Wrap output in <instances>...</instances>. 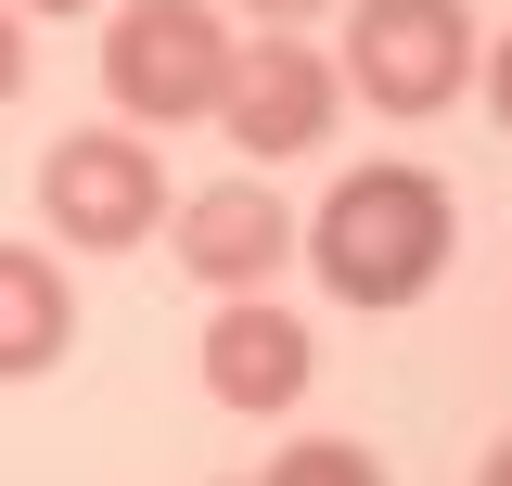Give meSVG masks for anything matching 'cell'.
Returning <instances> with one entry per match:
<instances>
[{"instance_id": "cell-1", "label": "cell", "mask_w": 512, "mask_h": 486, "mask_svg": "<svg viewBox=\"0 0 512 486\" xmlns=\"http://www.w3.org/2000/svg\"><path fill=\"white\" fill-rule=\"evenodd\" d=\"M448 243H461L448 231V180L372 154V167H346V180L320 192V218L295 231V256H308L346 307H423L436 269H448Z\"/></svg>"}, {"instance_id": "cell-2", "label": "cell", "mask_w": 512, "mask_h": 486, "mask_svg": "<svg viewBox=\"0 0 512 486\" xmlns=\"http://www.w3.org/2000/svg\"><path fill=\"white\" fill-rule=\"evenodd\" d=\"M231 13L218 0H103V90L128 128H192L218 116V77H231Z\"/></svg>"}, {"instance_id": "cell-3", "label": "cell", "mask_w": 512, "mask_h": 486, "mask_svg": "<svg viewBox=\"0 0 512 486\" xmlns=\"http://www.w3.org/2000/svg\"><path fill=\"white\" fill-rule=\"evenodd\" d=\"M167 167H154V141H128V128H64L52 154H39V218L52 243L77 256H128V243L167 231Z\"/></svg>"}, {"instance_id": "cell-4", "label": "cell", "mask_w": 512, "mask_h": 486, "mask_svg": "<svg viewBox=\"0 0 512 486\" xmlns=\"http://www.w3.org/2000/svg\"><path fill=\"white\" fill-rule=\"evenodd\" d=\"M474 13L461 0H359V26H346V90L372 103V116H448L461 90H474Z\"/></svg>"}, {"instance_id": "cell-5", "label": "cell", "mask_w": 512, "mask_h": 486, "mask_svg": "<svg viewBox=\"0 0 512 486\" xmlns=\"http://www.w3.org/2000/svg\"><path fill=\"white\" fill-rule=\"evenodd\" d=\"M333 103H346V77H333L308 39H282V26H269V39H244V52H231V77H218V128L244 141L256 167L320 154V141H333Z\"/></svg>"}, {"instance_id": "cell-6", "label": "cell", "mask_w": 512, "mask_h": 486, "mask_svg": "<svg viewBox=\"0 0 512 486\" xmlns=\"http://www.w3.org/2000/svg\"><path fill=\"white\" fill-rule=\"evenodd\" d=\"M167 231H180V269L205 295H269V269L295 256V205L269 180H218L192 205H167Z\"/></svg>"}, {"instance_id": "cell-7", "label": "cell", "mask_w": 512, "mask_h": 486, "mask_svg": "<svg viewBox=\"0 0 512 486\" xmlns=\"http://www.w3.org/2000/svg\"><path fill=\"white\" fill-rule=\"evenodd\" d=\"M308 371H320V346H308V320H295V307L231 295L218 320H205V397H218V410H244V423L295 410V397H308Z\"/></svg>"}, {"instance_id": "cell-8", "label": "cell", "mask_w": 512, "mask_h": 486, "mask_svg": "<svg viewBox=\"0 0 512 486\" xmlns=\"http://www.w3.org/2000/svg\"><path fill=\"white\" fill-rule=\"evenodd\" d=\"M64 346H77V295H64V269L39 256V243H0V384L64 371Z\"/></svg>"}, {"instance_id": "cell-9", "label": "cell", "mask_w": 512, "mask_h": 486, "mask_svg": "<svg viewBox=\"0 0 512 486\" xmlns=\"http://www.w3.org/2000/svg\"><path fill=\"white\" fill-rule=\"evenodd\" d=\"M269 474H282V486H372L384 461H372V448H359V435H308V448H282Z\"/></svg>"}, {"instance_id": "cell-10", "label": "cell", "mask_w": 512, "mask_h": 486, "mask_svg": "<svg viewBox=\"0 0 512 486\" xmlns=\"http://www.w3.org/2000/svg\"><path fill=\"white\" fill-rule=\"evenodd\" d=\"M13 90H26V13L0 0V103H13Z\"/></svg>"}, {"instance_id": "cell-11", "label": "cell", "mask_w": 512, "mask_h": 486, "mask_svg": "<svg viewBox=\"0 0 512 486\" xmlns=\"http://www.w3.org/2000/svg\"><path fill=\"white\" fill-rule=\"evenodd\" d=\"M231 13H256V26H320L333 0H231Z\"/></svg>"}, {"instance_id": "cell-12", "label": "cell", "mask_w": 512, "mask_h": 486, "mask_svg": "<svg viewBox=\"0 0 512 486\" xmlns=\"http://www.w3.org/2000/svg\"><path fill=\"white\" fill-rule=\"evenodd\" d=\"M474 77H487V116L512 128V39H500V52H487V64H474Z\"/></svg>"}, {"instance_id": "cell-13", "label": "cell", "mask_w": 512, "mask_h": 486, "mask_svg": "<svg viewBox=\"0 0 512 486\" xmlns=\"http://www.w3.org/2000/svg\"><path fill=\"white\" fill-rule=\"evenodd\" d=\"M13 13H103V0H13Z\"/></svg>"}, {"instance_id": "cell-14", "label": "cell", "mask_w": 512, "mask_h": 486, "mask_svg": "<svg viewBox=\"0 0 512 486\" xmlns=\"http://www.w3.org/2000/svg\"><path fill=\"white\" fill-rule=\"evenodd\" d=\"M487 486H512V435H500V448H487Z\"/></svg>"}]
</instances>
